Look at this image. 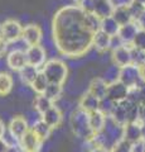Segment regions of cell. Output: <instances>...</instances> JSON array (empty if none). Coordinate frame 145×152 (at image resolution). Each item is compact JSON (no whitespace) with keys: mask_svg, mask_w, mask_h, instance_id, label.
Returning <instances> with one entry per match:
<instances>
[{"mask_svg":"<svg viewBox=\"0 0 145 152\" xmlns=\"http://www.w3.org/2000/svg\"><path fill=\"white\" fill-rule=\"evenodd\" d=\"M97 29H100V19L76 4L59 8L52 19L54 46L59 53L69 58L82 57L91 50Z\"/></svg>","mask_w":145,"mask_h":152,"instance_id":"6da1fadb","label":"cell"},{"mask_svg":"<svg viewBox=\"0 0 145 152\" xmlns=\"http://www.w3.org/2000/svg\"><path fill=\"white\" fill-rule=\"evenodd\" d=\"M110 115L115 123L124 127L126 123L135 121L139 117V105L130 99H125L119 103H114V107L111 108Z\"/></svg>","mask_w":145,"mask_h":152,"instance_id":"7a4b0ae2","label":"cell"},{"mask_svg":"<svg viewBox=\"0 0 145 152\" xmlns=\"http://www.w3.org/2000/svg\"><path fill=\"white\" fill-rule=\"evenodd\" d=\"M42 71L45 75V77L48 79V81L52 84L63 85L68 76V67L66 62L58 58H52L47 61L42 67Z\"/></svg>","mask_w":145,"mask_h":152,"instance_id":"3957f363","label":"cell"},{"mask_svg":"<svg viewBox=\"0 0 145 152\" xmlns=\"http://www.w3.org/2000/svg\"><path fill=\"white\" fill-rule=\"evenodd\" d=\"M71 123H72V128H73L74 134H77L78 137H85V138H87V137L95 136L91 132L90 127H88V117H87V113L81 110L79 108H78L77 112L73 113Z\"/></svg>","mask_w":145,"mask_h":152,"instance_id":"277c9868","label":"cell"},{"mask_svg":"<svg viewBox=\"0 0 145 152\" xmlns=\"http://www.w3.org/2000/svg\"><path fill=\"white\" fill-rule=\"evenodd\" d=\"M0 33L9 43H13L22 38L23 26L15 19H6L0 24Z\"/></svg>","mask_w":145,"mask_h":152,"instance_id":"5b68a950","label":"cell"},{"mask_svg":"<svg viewBox=\"0 0 145 152\" xmlns=\"http://www.w3.org/2000/svg\"><path fill=\"white\" fill-rule=\"evenodd\" d=\"M128 94H129V88L118 79L107 85L105 99H109L111 103H119L121 100L128 99Z\"/></svg>","mask_w":145,"mask_h":152,"instance_id":"8992f818","label":"cell"},{"mask_svg":"<svg viewBox=\"0 0 145 152\" xmlns=\"http://www.w3.org/2000/svg\"><path fill=\"white\" fill-rule=\"evenodd\" d=\"M112 62L119 69L133 65L131 45H121L112 50Z\"/></svg>","mask_w":145,"mask_h":152,"instance_id":"52a82bcc","label":"cell"},{"mask_svg":"<svg viewBox=\"0 0 145 152\" xmlns=\"http://www.w3.org/2000/svg\"><path fill=\"white\" fill-rule=\"evenodd\" d=\"M25 56H27V62L37 69L43 67L44 64L47 62V52L40 45L29 46L25 51Z\"/></svg>","mask_w":145,"mask_h":152,"instance_id":"ba28073f","label":"cell"},{"mask_svg":"<svg viewBox=\"0 0 145 152\" xmlns=\"http://www.w3.org/2000/svg\"><path fill=\"white\" fill-rule=\"evenodd\" d=\"M119 80L123 84H125L129 89L139 86V81H141L138 72V67L135 65H129L125 66V67H121L119 71Z\"/></svg>","mask_w":145,"mask_h":152,"instance_id":"9c48e42d","label":"cell"},{"mask_svg":"<svg viewBox=\"0 0 145 152\" xmlns=\"http://www.w3.org/2000/svg\"><path fill=\"white\" fill-rule=\"evenodd\" d=\"M42 38H43V32H42V28L38 24H33L32 23V24L23 27L22 39L24 41V43L28 47L40 45Z\"/></svg>","mask_w":145,"mask_h":152,"instance_id":"30bf717a","label":"cell"},{"mask_svg":"<svg viewBox=\"0 0 145 152\" xmlns=\"http://www.w3.org/2000/svg\"><path fill=\"white\" fill-rule=\"evenodd\" d=\"M124 133H123V138L126 141L135 143L143 138V132H141V119L138 117L135 121H131L123 127Z\"/></svg>","mask_w":145,"mask_h":152,"instance_id":"8fae6325","label":"cell"},{"mask_svg":"<svg viewBox=\"0 0 145 152\" xmlns=\"http://www.w3.org/2000/svg\"><path fill=\"white\" fill-rule=\"evenodd\" d=\"M42 143H43V142L37 137L35 133L32 131V128H29V129L24 133V136L19 140L20 148L25 152H39Z\"/></svg>","mask_w":145,"mask_h":152,"instance_id":"7c38bea8","label":"cell"},{"mask_svg":"<svg viewBox=\"0 0 145 152\" xmlns=\"http://www.w3.org/2000/svg\"><path fill=\"white\" fill-rule=\"evenodd\" d=\"M28 129H29L28 122L25 118L22 115L14 117L10 121V123H9V133H10V136L17 141H19Z\"/></svg>","mask_w":145,"mask_h":152,"instance_id":"4fadbf2b","label":"cell"},{"mask_svg":"<svg viewBox=\"0 0 145 152\" xmlns=\"http://www.w3.org/2000/svg\"><path fill=\"white\" fill-rule=\"evenodd\" d=\"M78 108L86 113L99 110V109H101V100L87 90V91L81 96V99H79Z\"/></svg>","mask_w":145,"mask_h":152,"instance_id":"5bb4252c","label":"cell"},{"mask_svg":"<svg viewBox=\"0 0 145 152\" xmlns=\"http://www.w3.org/2000/svg\"><path fill=\"white\" fill-rule=\"evenodd\" d=\"M87 117H88V127H90L93 134H97V133H100L104 129L106 124V114L101 109L87 113Z\"/></svg>","mask_w":145,"mask_h":152,"instance_id":"9a60e30c","label":"cell"},{"mask_svg":"<svg viewBox=\"0 0 145 152\" xmlns=\"http://www.w3.org/2000/svg\"><path fill=\"white\" fill-rule=\"evenodd\" d=\"M6 64H8V66H9V69L10 70L20 71L28 64L25 52L20 51V50H14L12 52H9L8 56H6Z\"/></svg>","mask_w":145,"mask_h":152,"instance_id":"2e32d148","label":"cell"},{"mask_svg":"<svg viewBox=\"0 0 145 152\" xmlns=\"http://www.w3.org/2000/svg\"><path fill=\"white\" fill-rule=\"evenodd\" d=\"M111 42H112V37L111 36H109L104 31L97 29L95 32V36H93L92 47L97 52H100V53H104V52L109 51L111 48Z\"/></svg>","mask_w":145,"mask_h":152,"instance_id":"e0dca14e","label":"cell"},{"mask_svg":"<svg viewBox=\"0 0 145 152\" xmlns=\"http://www.w3.org/2000/svg\"><path fill=\"white\" fill-rule=\"evenodd\" d=\"M40 119H43L47 124L52 128V129H56V128H58L61 126V123H62L63 114H62V112H61L59 108L53 105V107H50L45 113L42 114Z\"/></svg>","mask_w":145,"mask_h":152,"instance_id":"ac0fdd59","label":"cell"},{"mask_svg":"<svg viewBox=\"0 0 145 152\" xmlns=\"http://www.w3.org/2000/svg\"><path fill=\"white\" fill-rule=\"evenodd\" d=\"M138 31H139V27L136 24V22H131L125 26H121L118 36L124 45H131Z\"/></svg>","mask_w":145,"mask_h":152,"instance_id":"d6986e66","label":"cell"},{"mask_svg":"<svg viewBox=\"0 0 145 152\" xmlns=\"http://www.w3.org/2000/svg\"><path fill=\"white\" fill-rule=\"evenodd\" d=\"M107 84L102 77H95L90 83L88 86V91L93 94L95 96H97L100 100H104L106 98V91H107Z\"/></svg>","mask_w":145,"mask_h":152,"instance_id":"ffe728a7","label":"cell"},{"mask_svg":"<svg viewBox=\"0 0 145 152\" xmlns=\"http://www.w3.org/2000/svg\"><path fill=\"white\" fill-rule=\"evenodd\" d=\"M112 12H114V7L111 5V3L109 1V0H96L93 14H95L100 20L104 19V18L111 17Z\"/></svg>","mask_w":145,"mask_h":152,"instance_id":"44dd1931","label":"cell"},{"mask_svg":"<svg viewBox=\"0 0 145 152\" xmlns=\"http://www.w3.org/2000/svg\"><path fill=\"white\" fill-rule=\"evenodd\" d=\"M120 24L114 19V17H107L104 18L100 20V29L104 31L105 33H107L109 36L111 37H115L119 34V31H120Z\"/></svg>","mask_w":145,"mask_h":152,"instance_id":"7402d4cb","label":"cell"},{"mask_svg":"<svg viewBox=\"0 0 145 152\" xmlns=\"http://www.w3.org/2000/svg\"><path fill=\"white\" fill-rule=\"evenodd\" d=\"M112 17L116 22L119 23L120 26H125L128 23L134 22L131 10H130V7H124V8H115L114 12H112Z\"/></svg>","mask_w":145,"mask_h":152,"instance_id":"603a6c76","label":"cell"},{"mask_svg":"<svg viewBox=\"0 0 145 152\" xmlns=\"http://www.w3.org/2000/svg\"><path fill=\"white\" fill-rule=\"evenodd\" d=\"M19 72V76H20V80L23 81V84L25 85H32V83L34 81V79L37 77V75H38V69L34 67V66H32L29 64H27L24 67H23L20 71H18Z\"/></svg>","mask_w":145,"mask_h":152,"instance_id":"cb8c5ba5","label":"cell"},{"mask_svg":"<svg viewBox=\"0 0 145 152\" xmlns=\"http://www.w3.org/2000/svg\"><path fill=\"white\" fill-rule=\"evenodd\" d=\"M32 131L35 133L37 137H38L42 142H44L50 136V133H52L53 129L48 124H47L43 119H39L38 122H35L33 124V127H32Z\"/></svg>","mask_w":145,"mask_h":152,"instance_id":"d4e9b609","label":"cell"},{"mask_svg":"<svg viewBox=\"0 0 145 152\" xmlns=\"http://www.w3.org/2000/svg\"><path fill=\"white\" fill-rule=\"evenodd\" d=\"M13 77L8 72H0V96H5L13 90Z\"/></svg>","mask_w":145,"mask_h":152,"instance_id":"484cf974","label":"cell"},{"mask_svg":"<svg viewBox=\"0 0 145 152\" xmlns=\"http://www.w3.org/2000/svg\"><path fill=\"white\" fill-rule=\"evenodd\" d=\"M53 105H54V103L50 100L48 96H45L44 94H38V96H37L34 100V108L37 109V112H38L40 115Z\"/></svg>","mask_w":145,"mask_h":152,"instance_id":"4316f807","label":"cell"},{"mask_svg":"<svg viewBox=\"0 0 145 152\" xmlns=\"http://www.w3.org/2000/svg\"><path fill=\"white\" fill-rule=\"evenodd\" d=\"M48 85H49L48 79L45 77L43 71H39L38 75H37V77L34 79V81L32 83L30 88L33 89L37 94H44V91H45V89H47Z\"/></svg>","mask_w":145,"mask_h":152,"instance_id":"83f0119b","label":"cell"},{"mask_svg":"<svg viewBox=\"0 0 145 152\" xmlns=\"http://www.w3.org/2000/svg\"><path fill=\"white\" fill-rule=\"evenodd\" d=\"M62 86H63V85L49 83V85L47 86L45 91H44V95H45V96H48L53 103H56L61 98V95H62V91H63Z\"/></svg>","mask_w":145,"mask_h":152,"instance_id":"f1b7e54d","label":"cell"},{"mask_svg":"<svg viewBox=\"0 0 145 152\" xmlns=\"http://www.w3.org/2000/svg\"><path fill=\"white\" fill-rule=\"evenodd\" d=\"M110 152H133V143L125 138H121L111 147Z\"/></svg>","mask_w":145,"mask_h":152,"instance_id":"f546056e","label":"cell"},{"mask_svg":"<svg viewBox=\"0 0 145 152\" xmlns=\"http://www.w3.org/2000/svg\"><path fill=\"white\" fill-rule=\"evenodd\" d=\"M131 46L134 48H136L139 51H144L145 52V29H140L136 32V34L134 37V41Z\"/></svg>","mask_w":145,"mask_h":152,"instance_id":"4dcf8cb0","label":"cell"},{"mask_svg":"<svg viewBox=\"0 0 145 152\" xmlns=\"http://www.w3.org/2000/svg\"><path fill=\"white\" fill-rule=\"evenodd\" d=\"M95 4H96V0H83V1L79 4V7H81L86 13L93 14V10H95Z\"/></svg>","mask_w":145,"mask_h":152,"instance_id":"1f68e13d","label":"cell"},{"mask_svg":"<svg viewBox=\"0 0 145 152\" xmlns=\"http://www.w3.org/2000/svg\"><path fill=\"white\" fill-rule=\"evenodd\" d=\"M111 5L115 8H124V7H131L135 0H109Z\"/></svg>","mask_w":145,"mask_h":152,"instance_id":"d6a6232c","label":"cell"},{"mask_svg":"<svg viewBox=\"0 0 145 152\" xmlns=\"http://www.w3.org/2000/svg\"><path fill=\"white\" fill-rule=\"evenodd\" d=\"M8 45H9V42L3 37L1 33H0V57H3L4 55L6 53V51H8Z\"/></svg>","mask_w":145,"mask_h":152,"instance_id":"836d02e7","label":"cell"},{"mask_svg":"<svg viewBox=\"0 0 145 152\" xmlns=\"http://www.w3.org/2000/svg\"><path fill=\"white\" fill-rule=\"evenodd\" d=\"M133 152H145V140L144 138L133 143Z\"/></svg>","mask_w":145,"mask_h":152,"instance_id":"e575fe53","label":"cell"},{"mask_svg":"<svg viewBox=\"0 0 145 152\" xmlns=\"http://www.w3.org/2000/svg\"><path fill=\"white\" fill-rule=\"evenodd\" d=\"M136 67H138V72H139V76H140V80H141L143 84H145V61H143L141 64H139Z\"/></svg>","mask_w":145,"mask_h":152,"instance_id":"d590c367","label":"cell"},{"mask_svg":"<svg viewBox=\"0 0 145 152\" xmlns=\"http://www.w3.org/2000/svg\"><path fill=\"white\" fill-rule=\"evenodd\" d=\"M135 22H136V24H138V27L140 28V29H145V10L140 14L139 18Z\"/></svg>","mask_w":145,"mask_h":152,"instance_id":"8d00e7d4","label":"cell"},{"mask_svg":"<svg viewBox=\"0 0 145 152\" xmlns=\"http://www.w3.org/2000/svg\"><path fill=\"white\" fill-rule=\"evenodd\" d=\"M9 147V143L6 141H4L3 138H0V152H6Z\"/></svg>","mask_w":145,"mask_h":152,"instance_id":"74e56055","label":"cell"},{"mask_svg":"<svg viewBox=\"0 0 145 152\" xmlns=\"http://www.w3.org/2000/svg\"><path fill=\"white\" fill-rule=\"evenodd\" d=\"M6 152H22V148H20V146L17 147L15 145H9Z\"/></svg>","mask_w":145,"mask_h":152,"instance_id":"f35d334b","label":"cell"},{"mask_svg":"<svg viewBox=\"0 0 145 152\" xmlns=\"http://www.w3.org/2000/svg\"><path fill=\"white\" fill-rule=\"evenodd\" d=\"M139 118L145 121V105H139Z\"/></svg>","mask_w":145,"mask_h":152,"instance_id":"ab89813d","label":"cell"},{"mask_svg":"<svg viewBox=\"0 0 145 152\" xmlns=\"http://www.w3.org/2000/svg\"><path fill=\"white\" fill-rule=\"evenodd\" d=\"M4 134H5V124H4V122L0 119V138H3Z\"/></svg>","mask_w":145,"mask_h":152,"instance_id":"60d3db41","label":"cell"},{"mask_svg":"<svg viewBox=\"0 0 145 152\" xmlns=\"http://www.w3.org/2000/svg\"><path fill=\"white\" fill-rule=\"evenodd\" d=\"M91 152H109L105 147H102V146H96V147H93V150Z\"/></svg>","mask_w":145,"mask_h":152,"instance_id":"b9f144b4","label":"cell"},{"mask_svg":"<svg viewBox=\"0 0 145 152\" xmlns=\"http://www.w3.org/2000/svg\"><path fill=\"white\" fill-rule=\"evenodd\" d=\"M141 132H143V138L145 140V121H141Z\"/></svg>","mask_w":145,"mask_h":152,"instance_id":"7bdbcfd3","label":"cell"},{"mask_svg":"<svg viewBox=\"0 0 145 152\" xmlns=\"http://www.w3.org/2000/svg\"><path fill=\"white\" fill-rule=\"evenodd\" d=\"M83 1V0H73V3L76 4V5H79V4H81Z\"/></svg>","mask_w":145,"mask_h":152,"instance_id":"ee69618b","label":"cell"},{"mask_svg":"<svg viewBox=\"0 0 145 152\" xmlns=\"http://www.w3.org/2000/svg\"><path fill=\"white\" fill-rule=\"evenodd\" d=\"M138 1H139V3H141V4H143V5L145 7V0H138Z\"/></svg>","mask_w":145,"mask_h":152,"instance_id":"f6af8a7d","label":"cell"},{"mask_svg":"<svg viewBox=\"0 0 145 152\" xmlns=\"http://www.w3.org/2000/svg\"><path fill=\"white\" fill-rule=\"evenodd\" d=\"M22 152H25V151H23V150H22Z\"/></svg>","mask_w":145,"mask_h":152,"instance_id":"bcb514c9","label":"cell"}]
</instances>
